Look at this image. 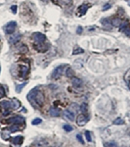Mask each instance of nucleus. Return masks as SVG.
Instances as JSON below:
<instances>
[{
    "mask_svg": "<svg viewBox=\"0 0 130 147\" xmlns=\"http://www.w3.org/2000/svg\"><path fill=\"white\" fill-rule=\"evenodd\" d=\"M65 74H66V76H67L68 78H74V71H72V69L70 68V67H67V70L65 71Z\"/></svg>",
    "mask_w": 130,
    "mask_h": 147,
    "instance_id": "nucleus-18",
    "label": "nucleus"
},
{
    "mask_svg": "<svg viewBox=\"0 0 130 147\" xmlns=\"http://www.w3.org/2000/svg\"><path fill=\"white\" fill-rule=\"evenodd\" d=\"M89 5H80L78 8L76 9V12H75V15L77 16V17H81V16L85 15V13L87 12V9H88Z\"/></svg>",
    "mask_w": 130,
    "mask_h": 147,
    "instance_id": "nucleus-7",
    "label": "nucleus"
},
{
    "mask_svg": "<svg viewBox=\"0 0 130 147\" xmlns=\"http://www.w3.org/2000/svg\"><path fill=\"white\" fill-rule=\"evenodd\" d=\"M32 38L34 40V43H44L46 40V36L41 32H34L32 34Z\"/></svg>",
    "mask_w": 130,
    "mask_h": 147,
    "instance_id": "nucleus-4",
    "label": "nucleus"
},
{
    "mask_svg": "<svg viewBox=\"0 0 130 147\" xmlns=\"http://www.w3.org/2000/svg\"><path fill=\"white\" fill-rule=\"evenodd\" d=\"M16 28H17V23H16V22H10V23H8L5 26L4 30H5L6 34H14V32H15Z\"/></svg>",
    "mask_w": 130,
    "mask_h": 147,
    "instance_id": "nucleus-5",
    "label": "nucleus"
},
{
    "mask_svg": "<svg viewBox=\"0 0 130 147\" xmlns=\"http://www.w3.org/2000/svg\"><path fill=\"white\" fill-rule=\"evenodd\" d=\"M21 70H22V77L25 78L27 76V74L28 73V67H25V66H21Z\"/></svg>",
    "mask_w": 130,
    "mask_h": 147,
    "instance_id": "nucleus-20",
    "label": "nucleus"
},
{
    "mask_svg": "<svg viewBox=\"0 0 130 147\" xmlns=\"http://www.w3.org/2000/svg\"><path fill=\"white\" fill-rule=\"evenodd\" d=\"M27 51H28V48H27V45H25V44L20 47V52H21V53H27Z\"/></svg>",
    "mask_w": 130,
    "mask_h": 147,
    "instance_id": "nucleus-24",
    "label": "nucleus"
},
{
    "mask_svg": "<svg viewBox=\"0 0 130 147\" xmlns=\"http://www.w3.org/2000/svg\"><path fill=\"white\" fill-rule=\"evenodd\" d=\"M87 121H88L87 116L84 115V114H80V115L77 116V118H76V124L78 127H83V125H86Z\"/></svg>",
    "mask_w": 130,
    "mask_h": 147,
    "instance_id": "nucleus-6",
    "label": "nucleus"
},
{
    "mask_svg": "<svg viewBox=\"0 0 130 147\" xmlns=\"http://www.w3.org/2000/svg\"><path fill=\"white\" fill-rule=\"evenodd\" d=\"M123 79H124V80H125V82H126V84H129V82H130V69H128V70L126 71V73H125Z\"/></svg>",
    "mask_w": 130,
    "mask_h": 147,
    "instance_id": "nucleus-21",
    "label": "nucleus"
},
{
    "mask_svg": "<svg viewBox=\"0 0 130 147\" xmlns=\"http://www.w3.org/2000/svg\"><path fill=\"white\" fill-rule=\"evenodd\" d=\"M72 84L74 87H81L82 86V80L78 79V78H72Z\"/></svg>",
    "mask_w": 130,
    "mask_h": 147,
    "instance_id": "nucleus-11",
    "label": "nucleus"
},
{
    "mask_svg": "<svg viewBox=\"0 0 130 147\" xmlns=\"http://www.w3.org/2000/svg\"><path fill=\"white\" fill-rule=\"evenodd\" d=\"M111 7V4H107V5H105L103 7V11H106V10H108L109 8Z\"/></svg>",
    "mask_w": 130,
    "mask_h": 147,
    "instance_id": "nucleus-34",
    "label": "nucleus"
},
{
    "mask_svg": "<svg viewBox=\"0 0 130 147\" xmlns=\"http://www.w3.org/2000/svg\"><path fill=\"white\" fill-rule=\"evenodd\" d=\"M49 114H50L51 117H59L60 116V110L56 107H52L49 110Z\"/></svg>",
    "mask_w": 130,
    "mask_h": 147,
    "instance_id": "nucleus-12",
    "label": "nucleus"
},
{
    "mask_svg": "<svg viewBox=\"0 0 130 147\" xmlns=\"http://www.w3.org/2000/svg\"><path fill=\"white\" fill-rule=\"evenodd\" d=\"M113 124L119 125H123V124H124V122H123V120H122L121 118H117V119L113 121Z\"/></svg>",
    "mask_w": 130,
    "mask_h": 147,
    "instance_id": "nucleus-23",
    "label": "nucleus"
},
{
    "mask_svg": "<svg viewBox=\"0 0 130 147\" xmlns=\"http://www.w3.org/2000/svg\"><path fill=\"white\" fill-rule=\"evenodd\" d=\"M81 111L83 113H85L87 111V105H86V104H82V105H81Z\"/></svg>",
    "mask_w": 130,
    "mask_h": 147,
    "instance_id": "nucleus-31",
    "label": "nucleus"
},
{
    "mask_svg": "<svg viewBox=\"0 0 130 147\" xmlns=\"http://www.w3.org/2000/svg\"><path fill=\"white\" fill-rule=\"evenodd\" d=\"M112 25L115 27H120L122 25V20L120 18H113L112 20Z\"/></svg>",
    "mask_w": 130,
    "mask_h": 147,
    "instance_id": "nucleus-16",
    "label": "nucleus"
},
{
    "mask_svg": "<svg viewBox=\"0 0 130 147\" xmlns=\"http://www.w3.org/2000/svg\"><path fill=\"white\" fill-rule=\"evenodd\" d=\"M63 116H64V118H65V119H67V120H68V121H70V122L74 121V113L70 112V110L64 111Z\"/></svg>",
    "mask_w": 130,
    "mask_h": 147,
    "instance_id": "nucleus-9",
    "label": "nucleus"
},
{
    "mask_svg": "<svg viewBox=\"0 0 130 147\" xmlns=\"http://www.w3.org/2000/svg\"><path fill=\"white\" fill-rule=\"evenodd\" d=\"M27 99L32 103H36L38 106H42L44 103V94L38 88H34L29 92L27 95Z\"/></svg>",
    "mask_w": 130,
    "mask_h": 147,
    "instance_id": "nucleus-1",
    "label": "nucleus"
},
{
    "mask_svg": "<svg viewBox=\"0 0 130 147\" xmlns=\"http://www.w3.org/2000/svg\"><path fill=\"white\" fill-rule=\"evenodd\" d=\"M54 1H57V0H54Z\"/></svg>",
    "mask_w": 130,
    "mask_h": 147,
    "instance_id": "nucleus-39",
    "label": "nucleus"
},
{
    "mask_svg": "<svg viewBox=\"0 0 130 147\" xmlns=\"http://www.w3.org/2000/svg\"><path fill=\"white\" fill-rule=\"evenodd\" d=\"M120 30L122 32H124L126 35L130 36V27L128 24H124V25H121V28H120Z\"/></svg>",
    "mask_w": 130,
    "mask_h": 147,
    "instance_id": "nucleus-13",
    "label": "nucleus"
},
{
    "mask_svg": "<svg viewBox=\"0 0 130 147\" xmlns=\"http://www.w3.org/2000/svg\"><path fill=\"white\" fill-rule=\"evenodd\" d=\"M85 136H86V139H87V141L88 142H91L92 140V138H91V134H90V131H85Z\"/></svg>",
    "mask_w": 130,
    "mask_h": 147,
    "instance_id": "nucleus-25",
    "label": "nucleus"
},
{
    "mask_svg": "<svg viewBox=\"0 0 130 147\" xmlns=\"http://www.w3.org/2000/svg\"><path fill=\"white\" fill-rule=\"evenodd\" d=\"M0 72H1V67H0Z\"/></svg>",
    "mask_w": 130,
    "mask_h": 147,
    "instance_id": "nucleus-37",
    "label": "nucleus"
},
{
    "mask_svg": "<svg viewBox=\"0 0 130 147\" xmlns=\"http://www.w3.org/2000/svg\"><path fill=\"white\" fill-rule=\"evenodd\" d=\"M42 1H47V0H42Z\"/></svg>",
    "mask_w": 130,
    "mask_h": 147,
    "instance_id": "nucleus-38",
    "label": "nucleus"
},
{
    "mask_svg": "<svg viewBox=\"0 0 130 147\" xmlns=\"http://www.w3.org/2000/svg\"><path fill=\"white\" fill-rule=\"evenodd\" d=\"M76 138L78 139L79 142H80V143H81V144H83V143H84V140H83V139H82L81 134H77V136H76Z\"/></svg>",
    "mask_w": 130,
    "mask_h": 147,
    "instance_id": "nucleus-30",
    "label": "nucleus"
},
{
    "mask_svg": "<svg viewBox=\"0 0 130 147\" xmlns=\"http://www.w3.org/2000/svg\"><path fill=\"white\" fill-rule=\"evenodd\" d=\"M83 52L84 50L82 48H80L79 46H75L74 51H72V54H74V55H77V54H81V53H83Z\"/></svg>",
    "mask_w": 130,
    "mask_h": 147,
    "instance_id": "nucleus-19",
    "label": "nucleus"
},
{
    "mask_svg": "<svg viewBox=\"0 0 130 147\" xmlns=\"http://www.w3.org/2000/svg\"><path fill=\"white\" fill-rule=\"evenodd\" d=\"M47 143L48 142L47 141H37V142H35L34 143V146H36V147H44L45 145H47Z\"/></svg>",
    "mask_w": 130,
    "mask_h": 147,
    "instance_id": "nucleus-22",
    "label": "nucleus"
},
{
    "mask_svg": "<svg viewBox=\"0 0 130 147\" xmlns=\"http://www.w3.org/2000/svg\"><path fill=\"white\" fill-rule=\"evenodd\" d=\"M23 141V137L21 136H18L14 138H12V143L13 144H17V145H21Z\"/></svg>",
    "mask_w": 130,
    "mask_h": 147,
    "instance_id": "nucleus-15",
    "label": "nucleus"
},
{
    "mask_svg": "<svg viewBox=\"0 0 130 147\" xmlns=\"http://www.w3.org/2000/svg\"><path fill=\"white\" fill-rule=\"evenodd\" d=\"M106 147H112V146H111L110 143H108V144H106Z\"/></svg>",
    "mask_w": 130,
    "mask_h": 147,
    "instance_id": "nucleus-36",
    "label": "nucleus"
},
{
    "mask_svg": "<svg viewBox=\"0 0 130 147\" xmlns=\"http://www.w3.org/2000/svg\"><path fill=\"white\" fill-rule=\"evenodd\" d=\"M4 95H5V91H4V89L0 86V98H2Z\"/></svg>",
    "mask_w": 130,
    "mask_h": 147,
    "instance_id": "nucleus-32",
    "label": "nucleus"
},
{
    "mask_svg": "<svg viewBox=\"0 0 130 147\" xmlns=\"http://www.w3.org/2000/svg\"><path fill=\"white\" fill-rule=\"evenodd\" d=\"M21 38H22L21 34H19V32H14V34H11L10 38H9V42L12 44H15V43H17L19 40H21Z\"/></svg>",
    "mask_w": 130,
    "mask_h": 147,
    "instance_id": "nucleus-8",
    "label": "nucleus"
},
{
    "mask_svg": "<svg viewBox=\"0 0 130 147\" xmlns=\"http://www.w3.org/2000/svg\"><path fill=\"white\" fill-rule=\"evenodd\" d=\"M34 48L39 52H45L48 49V46L44 45V43H34Z\"/></svg>",
    "mask_w": 130,
    "mask_h": 147,
    "instance_id": "nucleus-10",
    "label": "nucleus"
},
{
    "mask_svg": "<svg viewBox=\"0 0 130 147\" xmlns=\"http://www.w3.org/2000/svg\"><path fill=\"white\" fill-rule=\"evenodd\" d=\"M25 84H23L22 85H18V86H17V89H16V90H17V92H21V91H22L23 87L25 86Z\"/></svg>",
    "mask_w": 130,
    "mask_h": 147,
    "instance_id": "nucleus-29",
    "label": "nucleus"
},
{
    "mask_svg": "<svg viewBox=\"0 0 130 147\" xmlns=\"http://www.w3.org/2000/svg\"><path fill=\"white\" fill-rule=\"evenodd\" d=\"M60 1L62 2L63 4H65V5H70L72 0H60Z\"/></svg>",
    "mask_w": 130,
    "mask_h": 147,
    "instance_id": "nucleus-27",
    "label": "nucleus"
},
{
    "mask_svg": "<svg viewBox=\"0 0 130 147\" xmlns=\"http://www.w3.org/2000/svg\"><path fill=\"white\" fill-rule=\"evenodd\" d=\"M6 123H8V124H13V125H19L21 124L25 125V119H23V117H20V116H15V117H12L9 120H7Z\"/></svg>",
    "mask_w": 130,
    "mask_h": 147,
    "instance_id": "nucleus-3",
    "label": "nucleus"
},
{
    "mask_svg": "<svg viewBox=\"0 0 130 147\" xmlns=\"http://www.w3.org/2000/svg\"><path fill=\"white\" fill-rule=\"evenodd\" d=\"M10 104H11V108L12 109H18V108H20V106H21V102L18 100V99H16V98H13L12 99V101L10 102Z\"/></svg>",
    "mask_w": 130,
    "mask_h": 147,
    "instance_id": "nucleus-14",
    "label": "nucleus"
},
{
    "mask_svg": "<svg viewBox=\"0 0 130 147\" xmlns=\"http://www.w3.org/2000/svg\"><path fill=\"white\" fill-rule=\"evenodd\" d=\"M41 119H39V118H36V119H34V121H32V125H39V124H41Z\"/></svg>",
    "mask_w": 130,
    "mask_h": 147,
    "instance_id": "nucleus-26",
    "label": "nucleus"
},
{
    "mask_svg": "<svg viewBox=\"0 0 130 147\" xmlns=\"http://www.w3.org/2000/svg\"><path fill=\"white\" fill-rule=\"evenodd\" d=\"M64 129H65V130H67V131H72V125H64Z\"/></svg>",
    "mask_w": 130,
    "mask_h": 147,
    "instance_id": "nucleus-28",
    "label": "nucleus"
},
{
    "mask_svg": "<svg viewBox=\"0 0 130 147\" xmlns=\"http://www.w3.org/2000/svg\"><path fill=\"white\" fill-rule=\"evenodd\" d=\"M66 68H67V66H65V65H61V66H59V67H57L55 70H54L53 74H52V78H53L54 80L59 79V78L63 75V73L65 72Z\"/></svg>",
    "mask_w": 130,
    "mask_h": 147,
    "instance_id": "nucleus-2",
    "label": "nucleus"
},
{
    "mask_svg": "<svg viewBox=\"0 0 130 147\" xmlns=\"http://www.w3.org/2000/svg\"><path fill=\"white\" fill-rule=\"evenodd\" d=\"M74 67L75 69H81L83 67V61H82L81 59H76V60L74 61Z\"/></svg>",
    "mask_w": 130,
    "mask_h": 147,
    "instance_id": "nucleus-17",
    "label": "nucleus"
},
{
    "mask_svg": "<svg viewBox=\"0 0 130 147\" xmlns=\"http://www.w3.org/2000/svg\"><path fill=\"white\" fill-rule=\"evenodd\" d=\"M81 32H82V28L81 27H78V28H77V34H81Z\"/></svg>",
    "mask_w": 130,
    "mask_h": 147,
    "instance_id": "nucleus-35",
    "label": "nucleus"
},
{
    "mask_svg": "<svg viewBox=\"0 0 130 147\" xmlns=\"http://www.w3.org/2000/svg\"><path fill=\"white\" fill-rule=\"evenodd\" d=\"M0 111H1V110H0Z\"/></svg>",
    "mask_w": 130,
    "mask_h": 147,
    "instance_id": "nucleus-40",
    "label": "nucleus"
},
{
    "mask_svg": "<svg viewBox=\"0 0 130 147\" xmlns=\"http://www.w3.org/2000/svg\"><path fill=\"white\" fill-rule=\"evenodd\" d=\"M11 9H12V12H13L14 14H16V12H17V6H16V5L12 6Z\"/></svg>",
    "mask_w": 130,
    "mask_h": 147,
    "instance_id": "nucleus-33",
    "label": "nucleus"
}]
</instances>
